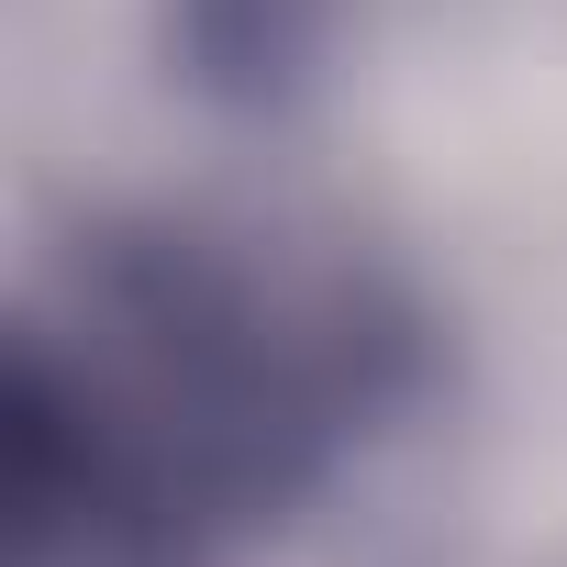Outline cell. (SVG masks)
<instances>
[{"instance_id":"obj_1","label":"cell","mask_w":567,"mask_h":567,"mask_svg":"<svg viewBox=\"0 0 567 567\" xmlns=\"http://www.w3.org/2000/svg\"><path fill=\"white\" fill-rule=\"evenodd\" d=\"M434 401V312L290 212H112L0 323V567H245Z\"/></svg>"},{"instance_id":"obj_2","label":"cell","mask_w":567,"mask_h":567,"mask_svg":"<svg viewBox=\"0 0 567 567\" xmlns=\"http://www.w3.org/2000/svg\"><path fill=\"white\" fill-rule=\"evenodd\" d=\"M189 56L212 79L267 90L312 56V0H189Z\"/></svg>"}]
</instances>
